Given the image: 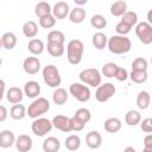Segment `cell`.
<instances>
[{"label": "cell", "mask_w": 152, "mask_h": 152, "mask_svg": "<svg viewBox=\"0 0 152 152\" xmlns=\"http://www.w3.org/2000/svg\"><path fill=\"white\" fill-rule=\"evenodd\" d=\"M107 48L114 55H124V53H127L131 50L132 43H131L129 38H127L126 36L114 34L110 38H108Z\"/></svg>", "instance_id": "6da1fadb"}, {"label": "cell", "mask_w": 152, "mask_h": 152, "mask_svg": "<svg viewBox=\"0 0 152 152\" xmlns=\"http://www.w3.org/2000/svg\"><path fill=\"white\" fill-rule=\"evenodd\" d=\"M84 45L80 39H71L66 45V58L72 65H77L82 61Z\"/></svg>", "instance_id": "7a4b0ae2"}, {"label": "cell", "mask_w": 152, "mask_h": 152, "mask_svg": "<svg viewBox=\"0 0 152 152\" xmlns=\"http://www.w3.org/2000/svg\"><path fill=\"white\" fill-rule=\"evenodd\" d=\"M50 109V102L45 97H37L27 108V115L32 119H38Z\"/></svg>", "instance_id": "3957f363"}, {"label": "cell", "mask_w": 152, "mask_h": 152, "mask_svg": "<svg viewBox=\"0 0 152 152\" xmlns=\"http://www.w3.org/2000/svg\"><path fill=\"white\" fill-rule=\"evenodd\" d=\"M80 80L82 83L88 84L90 87H99L101 86V81H102V74L95 69V68H88V69H83L80 75H78Z\"/></svg>", "instance_id": "277c9868"}, {"label": "cell", "mask_w": 152, "mask_h": 152, "mask_svg": "<svg viewBox=\"0 0 152 152\" xmlns=\"http://www.w3.org/2000/svg\"><path fill=\"white\" fill-rule=\"evenodd\" d=\"M42 74H43V80L46 86L51 88H58V86H61L62 78H61L57 66H55L53 64H48L46 66H44Z\"/></svg>", "instance_id": "5b68a950"}, {"label": "cell", "mask_w": 152, "mask_h": 152, "mask_svg": "<svg viewBox=\"0 0 152 152\" xmlns=\"http://www.w3.org/2000/svg\"><path fill=\"white\" fill-rule=\"evenodd\" d=\"M69 93L80 102H87V101H89V99L91 96L89 87L86 86L84 83H78V82L70 84Z\"/></svg>", "instance_id": "8992f818"}, {"label": "cell", "mask_w": 152, "mask_h": 152, "mask_svg": "<svg viewBox=\"0 0 152 152\" xmlns=\"http://www.w3.org/2000/svg\"><path fill=\"white\" fill-rule=\"evenodd\" d=\"M53 125H52V121H50L49 119L46 118H38V119H34L32 125H31V129H32V133L37 137H44L48 133L51 132Z\"/></svg>", "instance_id": "52a82bcc"}, {"label": "cell", "mask_w": 152, "mask_h": 152, "mask_svg": "<svg viewBox=\"0 0 152 152\" xmlns=\"http://www.w3.org/2000/svg\"><path fill=\"white\" fill-rule=\"evenodd\" d=\"M135 34L142 44H152V25H150L147 21L138 23L135 26Z\"/></svg>", "instance_id": "ba28073f"}, {"label": "cell", "mask_w": 152, "mask_h": 152, "mask_svg": "<svg viewBox=\"0 0 152 152\" xmlns=\"http://www.w3.org/2000/svg\"><path fill=\"white\" fill-rule=\"evenodd\" d=\"M115 91H116L115 86L110 82H107V83H103L96 88L95 97L99 102H107L108 100H110L114 96Z\"/></svg>", "instance_id": "9c48e42d"}, {"label": "cell", "mask_w": 152, "mask_h": 152, "mask_svg": "<svg viewBox=\"0 0 152 152\" xmlns=\"http://www.w3.org/2000/svg\"><path fill=\"white\" fill-rule=\"evenodd\" d=\"M51 121L53 127L59 129L61 132H64V133L72 132V118H69L65 115H56Z\"/></svg>", "instance_id": "30bf717a"}, {"label": "cell", "mask_w": 152, "mask_h": 152, "mask_svg": "<svg viewBox=\"0 0 152 152\" xmlns=\"http://www.w3.org/2000/svg\"><path fill=\"white\" fill-rule=\"evenodd\" d=\"M23 69L28 75H36L40 70V61L38 59V57L30 56V57H27V58L24 59V62H23Z\"/></svg>", "instance_id": "8fae6325"}, {"label": "cell", "mask_w": 152, "mask_h": 152, "mask_svg": "<svg viewBox=\"0 0 152 152\" xmlns=\"http://www.w3.org/2000/svg\"><path fill=\"white\" fill-rule=\"evenodd\" d=\"M69 13H70L69 4L65 1H58L52 7V15L56 19H64L69 15Z\"/></svg>", "instance_id": "7c38bea8"}, {"label": "cell", "mask_w": 152, "mask_h": 152, "mask_svg": "<svg viewBox=\"0 0 152 152\" xmlns=\"http://www.w3.org/2000/svg\"><path fill=\"white\" fill-rule=\"evenodd\" d=\"M32 146H33V141H32L30 135L20 134L19 137H17L15 147H17V150L19 152H28V151H31Z\"/></svg>", "instance_id": "4fadbf2b"}, {"label": "cell", "mask_w": 152, "mask_h": 152, "mask_svg": "<svg viewBox=\"0 0 152 152\" xmlns=\"http://www.w3.org/2000/svg\"><path fill=\"white\" fill-rule=\"evenodd\" d=\"M24 94L28 99H37L40 94V84L37 81H27L24 86Z\"/></svg>", "instance_id": "5bb4252c"}, {"label": "cell", "mask_w": 152, "mask_h": 152, "mask_svg": "<svg viewBox=\"0 0 152 152\" xmlns=\"http://www.w3.org/2000/svg\"><path fill=\"white\" fill-rule=\"evenodd\" d=\"M86 144L89 148L96 150L102 145V137L97 131H90L86 135Z\"/></svg>", "instance_id": "9a60e30c"}, {"label": "cell", "mask_w": 152, "mask_h": 152, "mask_svg": "<svg viewBox=\"0 0 152 152\" xmlns=\"http://www.w3.org/2000/svg\"><path fill=\"white\" fill-rule=\"evenodd\" d=\"M17 138L14 137V133L10 129H4L0 132V147L1 148H8L12 145H15Z\"/></svg>", "instance_id": "2e32d148"}, {"label": "cell", "mask_w": 152, "mask_h": 152, "mask_svg": "<svg viewBox=\"0 0 152 152\" xmlns=\"http://www.w3.org/2000/svg\"><path fill=\"white\" fill-rule=\"evenodd\" d=\"M23 90L19 87H11L7 91H6V99L10 103L12 104H18L21 102L23 100Z\"/></svg>", "instance_id": "e0dca14e"}, {"label": "cell", "mask_w": 152, "mask_h": 152, "mask_svg": "<svg viewBox=\"0 0 152 152\" xmlns=\"http://www.w3.org/2000/svg\"><path fill=\"white\" fill-rule=\"evenodd\" d=\"M86 15H87V12L83 7H78L76 6L75 8H72L69 13V20L74 24H81L86 19Z\"/></svg>", "instance_id": "ac0fdd59"}, {"label": "cell", "mask_w": 152, "mask_h": 152, "mask_svg": "<svg viewBox=\"0 0 152 152\" xmlns=\"http://www.w3.org/2000/svg\"><path fill=\"white\" fill-rule=\"evenodd\" d=\"M61 148V142L56 137H48L43 141L44 152H58Z\"/></svg>", "instance_id": "d6986e66"}, {"label": "cell", "mask_w": 152, "mask_h": 152, "mask_svg": "<svg viewBox=\"0 0 152 152\" xmlns=\"http://www.w3.org/2000/svg\"><path fill=\"white\" fill-rule=\"evenodd\" d=\"M0 44L6 50H12L17 44V36L13 32H6L1 36Z\"/></svg>", "instance_id": "ffe728a7"}, {"label": "cell", "mask_w": 152, "mask_h": 152, "mask_svg": "<svg viewBox=\"0 0 152 152\" xmlns=\"http://www.w3.org/2000/svg\"><path fill=\"white\" fill-rule=\"evenodd\" d=\"M27 49L28 51L33 55V56H38V55H42L45 50V45L43 43V40L38 39V38H33L28 42L27 44Z\"/></svg>", "instance_id": "44dd1931"}, {"label": "cell", "mask_w": 152, "mask_h": 152, "mask_svg": "<svg viewBox=\"0 0 152 152\" xmlns=\"http://www.w3.org/2000/svg\"><path fill=\"white\" fill-rule=\"evenodd\" d=\"M121 120L118 118H108L103 124V128L108 133H118L121 129Z\"/></svg>", "instance_id": "7402d4cb"}, {"label": "cell", "mask_w": 152, "mask_h": 152, "mask_svg": "<svg viewBox=\"0 0 152 152\" xmlns=\"http://www.w3.org/2000/svg\"><path fill=\"white\" fill-rule=\"evenodd\" d=\"M91 43L95 49L102 50L108 45V38L103 32H96L91 37Z\"/></svg>", "instance_id": "603a6c76"}, {"label": "cell", "mask_w": 152, "mask_h": 152, "mask_svg": "<svg viewBox=\"0 0 152 152\" xmlns=\"http://www.w3.org/2000/svg\"><path fill=\"white\" fill-rule=\"evenodd\" d=\"M27 115V109L24 104H13L10 109V116L13 120H21Z\"/></svg>", "instance_id": "cb8c5ba5"}, {"label": "cell", "mask_w": 152, "mask_h": 152, "mask_svg": "<svg viewBox=\"0 0 152 152\" xmlns=\"http://www.w3.org/2000/svg\"><path fill=\"white\" fill-rule=\"evenodd\" d=\"M150 104H151V96H150L148 91H146V90L139 91L138 95H137V106H138V108L145 110L150 107Z\"/></svg>", "instance_id": "d4e9b609"}, {"label": "cell", "mask_w": 152, "mask_h": 152, "mask_svg": "<svg viewBox=\"0 0 152 152\" xmlns=\"http://www.w3.org/2000/svg\"><path fill=\"white\" fill-rule=\"evenodd\" d=\"M23 33H24L25 37L33 39L38 33V25L32 20L25 21L24 25H23Z\"/></svg>", "instance_id": "484cf974"}, {"label": "cell", "mask_w": 152, "mask_h": 152, "mask_svg": "<svg viewBox=\"0 0 152 152\" xmlns=\"http://www.w3.org/2000/svg\"><path fill=\"white\" fill-rule=\"evenodd\" d=\"M51 12H52V8H51L50 4L46 1H40L34 7V14L38 18H43L45 15H49V14H51Z\"/></svg>", "instance_id": "4316f807"}, {"label": "cell", "mask_w": 152, "mask_h": 152, "mask_svg": "<svg viewBox=\"0 0 152 152\" xmlns=\"http://www.w3.org/2000/svg\"><path fill=\"white\" fill-rule=\"evenodd\" d=\"M127 12V4L122 0L115 1L110 6V13L114 17H122Z\"/></svg>", "instance_id": "83f0119b"}, {"label": "cell", "mask_w": 152, "mask_h": 152, "mask_svg": "<svg viewBox=\"0 0 152 152\" xmlns=\"http://www.w3.org/2000/svg\"><path fill=\"white\" fill-rule=\"evenodd\" d=\"M125 122L128 126H137L141 122V115L138 110L131 109L125 114Z\"/></svg>", "instance_id": "f1b7e54d"}, {"label": "cell", "mask_w": 152, "mask_h": 152, "mask_svg": "<svg viewBox=\"0 0 152 152\" xmlns=\"http://www.w3.org/2000/svg\"><path fill=\"white\" fill-rule=\"evenodd\" d=\"M52 101L62 106L68 101V93L64 88H56V90L52 94Z\"/></svg>", "instance_id": "f546056e"}, {"label": "cell", "mask_w": 152, "mask_h": 152, "mask_svg": "<svg viewBox=\"0 0 152 152\" xmlns=\"http://www.w3.org/2000/svg\"><path fill=\"white\" fill-rule=\"evenodd\" d=\"M64 145H65L66 150H69V151H76L81 146V138L78 135H76V134H71V135L66 137V139L64 141Z\"/></svg>", "instance_id": "4dcf8cb0"}, {"label": "cell", "mask_w": 152, "mask_h": 152, "mask_svg": "<svg viewBox=\"0 0 152 152\" xmlns=\"http://www.w3.org/2000/svg\"><path fill=\"white\" fill-rule=\"evenodd\" d=\"M48 52L52 57H61L64 53V44H57V43H48L46 45Z\"/></svg>", "instance_id": "1f68e13d"}, {"label": "cell", "mask_w": 152, "mask_h": 152, "mask_svg": "<svg viewBox=\"0 0 152 152\" xmlns=\"http://www.w3.org/2000/svg\"><path fill=\"white\" fill-rule=\"evenodd\" d=\"M65 36L62 31L52 30L48 33V43H57V44H64Z\"/></svg>", "instance_id": "d6a6232c"}, {"label": "cell", "mask_w": 152, "mask_h": 152, "mask_svg": "<svg viewBox=\"0 0 152 152\" xmlns=\"http://www.w3.org/2000/svg\"><path fill=\"white\" fill-rule=\"evenodd\" d=\"M118 65L113 62H108L106 64L102 65V69H101V74L107 77V78H112V77H115V74H116V70H118Z\"/></svg>", "instance_id": "836d02e7"}, {"label": "cell", "mask_w": 152, "mask_h": 152, "mask_svg": "<svg viewBox=\"0 0 152 152\" xmlns=\"http://www.w3.org/2000/svg\"><path fill=\"white\" fill-rule=\"evenodd\" d=\"M90 25L94 27V28H97V30H102L107 26V19L102 15V14H94L90 19Z\"/></svg>", "instance_id": "e575fe53"}, {"label": "cell", "mask_w": 152, "mask_h": 152, "mask_svg": "<svg viewBox=\"0 0 152 152\" xmlns=\"http://www.w3.org/2000/svg\"><path fill=\"white\" fill-rule=\"evenodd\" d=\"M121 21L127 24L128 26L133 27L134 25H138V14L133 11H127L122 17H121Z\"/></svg>", "instance_id": "d590c367"}, {"label": "cell", "mask_w": 152, "mask_h": 152, "mask_svg": "<svg viewBox=\"0 0 152 152\" xmlns=\"http://www.w3.org/2000/svg\"><path fill=\"white\" fill-rule=\"evenodd\" d=\"M147 71H137V70H132L129 74V80L134 83H144L147 81Z\"/></svg>", "instance_id": "8d00e7d4"}, {"label": "cell", "mask_w": 152, "mask_h": 152, "mask_svg": "<svg viewBox=\"0 0 152 152\" xmlns=\"http://www.w3.org/2000/svg\"><path fill=\"white\" fill-rule=\"evenodd\" d=\"M74 116H75L76 119L81 120L83 124H88V122L90 121V119H91V113H90V110L87 109V108H78V109L75 112Z\"/></svg>", "instance_id": "74e56055"}, {"label": "cell", "mask_w": 152, "mask_h": 152, "mask_svg": "<svg viewBox=\"0 0 152 152\" xmlns=\"http://www.w3.org/2000/svg\"><path fill=\"white\" fill-rule=\"evenodd\" d=\"M147 61L142 57H137L132 62V70L137 71H147Z\"/></svg>", "instance_id": "f35d334b"}, {"label": "cell", "mask_w": 152, "mask_h": 152, "mask_svg": "<svg viewBox=\"0 0 152 152\" xmlns=\"http://www.w3.org/2000/svg\"><path fill=\"white\" fill-rule=\"evenodd\" d=\"M39 25L43 28H51V27H53L56 25V18L52 14L45 15L43 18H39Z\"/></svg>", "instance_id": "ab89813d"}, {"label": "cell", "mask_w": 152, "mask_h": 152, "mask_svg": "<svg viewBox=\"0 0 152 152\" xmlns=\"http://www.w3.org/2000/svg\"><path fill=\"white\" fill-rule=\"evenodd\" d=\"M131 30H132V27L128 26L127 24L122 23L121 20H120V21L116 24V26H115V31H116V33H118L119 36H126V34H128V33L131 32Z\"/></svg>", "instance_id": "60d3db41"}, {"label": "cell", "mask_w": 152, "mask_h": 152, "mask_svg": "<svg viewBox=\"0 0 152 152\" xmlns=\"http://www.w3.org/2000/svg\"><path fill=\"white\" fill-rule=\"evenodd\" d=\"M140 128L142 132L152 134V122H151V118H146L140 122Z\"/></svg>", "instance_id": "b9f144b4"}, {"label": "cell", "mask_w": 152, "mask_h": 152, "mask_svg": "<svg viewBox=\"0 0 152 152\" xmlns=\"http://www.w3.org/2000/svg\"><path fill=\"white\" fill-rule=\"evenodd\" d=\"M114 78H116V80L120 81V82H124V81H126L127 78H129V75H128V72H127L126 69L119 66L118 70H116V74H115V77H114Z\"/></svg>", "instance_id": "7bdbcfd3"}, {"label": "cell", "mask_w": 152, "mask_h": 152, "mask_svg": "<svg viewBox=\"0 0 152 152\" xmlns=\"http://www.w3.org/2000/svg\"><path fill=\"white\" fill-rule=\"evenodd\" d=\"M84 126H86V124H83L81 120L76 119L75 116H72V131L80 132V131H82L84 128Z\"/></svg>", "instance_id": "ee69618b"}, {"label": "cell", "mask_w": 152, "mask_h": 152, "mask_svg": "<svg viewBox=\"0 0 152 152\" xmlns=\"http://www.w3.org/2000/svg\"><path fill=\"white\" fill-rule=\"evenodd\" d=\"M6 118H7V109L4 104H1L0 106V121L4 122L6 120Z\"/></svg>", "instance_id": "f6af8a7d"}, {"label": "cell", "mask_w": 152, "mask_h": 152, "mask_svg": "<svg viewBox=\"0 0 152 152\" xmlns=\"http://www.w3.org/2000/svg\"><path fill=\"white\" fill-rule=\"evenodd\" d=\"M144 147H150L152 148V134H147L144 138Z\"/></svg>", "instance_id": "bcb514c9"}, {"label": "cell", "mask_w": 152, "mask_h": 152, "mask_svg": "<svg viewBox=\"0 0 152 152\" xmlns=\"http://www.w3.org/2000/svg\"><path fill=\"white\" fill-rule=\"evenodd\" d=\"M0 83H1V95H0V99H2V97H4V95H5L6 84H5V81H4V80H1V81H0Z\"/></svg>", "instance_id": "7dc6e473"}, {"label": "cell", "mask_w": 152, "mask_h": 152, "mask_svg": "<svg viewBox=\"0 0 152 152\" xmlns=\"http://www.w3.org/2000/svg\"><path fill=\"white\" fill-rule=\"evenodd\" d=\"M146 18H147V23H148L150 25H152V8L148 10V12H147V14H146Z\"/></svg>", "instance_id": "c3c4849f"}, {"label": "cell", "mask_w": 152, "mask_h": 152, "mask_svg": "<svg viewBox=\"0 0 152 152\" xmlns=\"http://www.w3.org/2000/svg\"><path fill=\"white\" fill-rule=\"evenodd\" d=\"M74 2H75V5H78V7H81L82 5H84V4H87V0H74Z\"/></svg>", "instance_id": "681fc988"}, {"label": "cell", "mask_w": 152, "mask_h": 152, "mask_svg": "<svg viewBox=\"0 0 152 152\" xmlns=\"http://www.w3.org/2000/svg\"><path fill=\"white\" fill-rule=\"evenodd\" d=\"M124 152H137V151H135L134 147H132V146H127V147L124 150Z\"/></svg>", "instance_id": "f907efd6"}, {"label": "cell", "mask_w": 152, "mask_h": 152, "mask_svg": "<svg viewBox=\"0 0 152 152\" xmlns=\"http://www.w3.org/2000/svg\"><path fill=\"white\" fill-rule=\"evenodd\" d=\"M142 152H152V148H150V147H144Z\"/></svg>", "instance_id": "816d5d0a"}, {"label": "cell", "mask_w": 152, "mask_h": 152, "mask_svg": "<svg viewBox=\"0 0 152 152\" xmlns=\"http://www.w3.org/2000/svg\"><path fill=\"white\" fill-rule=\"evenodd\" d=\"M151 64H152V57H151Z\"/></svg>", "instance_id": "f5cc1de1"}, {"label": "cell", "mask_w": 152, "mask_h": 152, "mask_svg": "<svg viewBox=\"0 0 152 152\" xmlns=\"http://www.w3.org/2000/svg\"><path fill=\"white\" fill-rule=\"evenodd\" d=\"M151 122H152V118H151Z\"/></svg>", "instance_id": "db71d44e"}, {"label": "cell", "mask_w": 152, "mask_h": 152, "mask_svg": "<svg viewBox=\"0 0 152 152\" xmlns=\"http://www.w3.org/2000/svg\"><path fill=\"white\" fill-rule=\"evenodd\" d=\"M151 107H152V104H151Z\"/></svg>", "instance_id": "11a10c76"}]
</instances>
